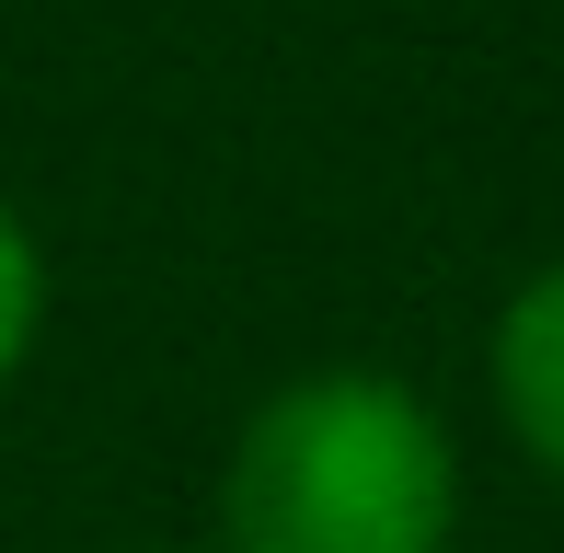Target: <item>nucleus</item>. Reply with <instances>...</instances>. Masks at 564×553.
<instances>
[{"instance_id":"nucleus-1","label":"nucleus","mask_w":564,"mask_h":553,"mask_svg":"<svg viewBox=\"0 0 564 553\" xmlns=\"http://www.w3.org/2000/svg\"><path fill=\"white\" fill-rule=\"evenodd\" d=\"M460 449L438 404L392 369H300L242 415L219 473L230 553H449Z\"/></svg>"},{"instance_id":"nucleus-3","label":"nucleus","mask_w":564,"mask_h":553,"mask_svg":"<svg viewBox=\"0 0 564 553\" xmlns=\"http://www.w3.org/2000/svg\"><path fill=\"white\" fill-rule=\"evenodd\" d=\"M35 323H46V254L12 219V196H0V392H12V369L35 358Z\"/></svg>"},{"instance_id":"nucleus-2","label":"nucleus","mask_w":564,"mask_h":553,"mask_svg":"<svg viewBox=\"0 0 564 553\" xmlns=\"http://www.w3.org/2000/svg\"><path fill=\"white\" fill-rule=\"evenodd\" d=\"M496 415L507 438L564 485V265L519 276L496 312Z\"/></svg>"}]
</instances>
